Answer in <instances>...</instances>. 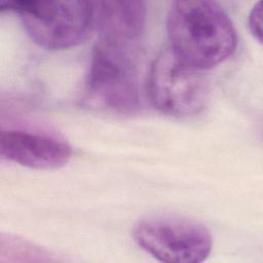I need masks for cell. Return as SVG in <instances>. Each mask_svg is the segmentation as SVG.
<instances>
[{"label":"cell","instance_id":"1","mask_svg":"<svg viewBox=\"0 0 263 263\" xmlns=\"http://www.w3.org/2000/svg\"><path fill=\"white\" fill-rule=\"evenodd\" d=\"M173 54L199 71L218 66L232 55L237 36L222 7L213 1H175L166 17Z\"/></svg>","mask_w":263,"mask_h":263},{"label":"cell","instance_id":"2","mask_svg":"<svg viewBox=\"0 0 263 263\" xmlns=\"http://www.w3.org/2000/svg\"><path fill=\"white\" fill-rule=\"evenodd\" d=\"M1 11L20 15L31 39L47 49H65L83 42L95 26L89 1H2Z\"/></svg>","mask_w":263,"mask_h":263},{"label":"cell","instance_id":"3","mask_svg":"<svg viewBox=\"0 0 263 263\" xmlns=\"http://www.w3.org/2000/svg\"><path fill=\"white\" fill-rule=\"evenodd\" d=\"M138 246L161 262L199 263L213 247L209 229L192 219L158 214L141 219L133 230Z\"/></svg>","mask_w":263,"mask_h":263},{"label":"cell","instance_id":"4","mask_svg":"<svg viewBox=\"0 0 263 263\" xmlns=\"http://www.w3.org/2000/svg\"><path fill=\"white\" fill-rule=\"evenodd\" d=\"M134 51L99 43L85 81V99L98 108L128 113L138 108L140 88Z\"/></svg>","mask_w":263,"mask_h":263},{"label":"cell","instance_id":"5","mask_svg":"<svg viewBox=\"0 0 263 263\" xmlns=\"http://www.w3.org/2000/svg\"><path fill=\"white\" fill-rule=\"evenodd\" d=\"M147 91L159 112L174 117H188L204 108L209 86L201 71L180 62L167 48L151 64Z\"/></svg>","mask_w":263,"mask_h":263},{"label":"cell","instance_id":"6","mask_svg":"<svg viewBox=\"0 0 263 263\" xmlns=\"http://www.w3.org/2000/svg\"><path fill=\"white\" fill-rule=\"evenodd\" d=\"M0 154L23 166L52 170L65 165L72 155V148L60 136L32 127H2Z\"/></svg>","mask_w":263,"mask_h":263},{"label":"cell","instance_id":"7","mask_svg":"<svg viewBox=\"0 0 263 263\" xmlns=\"http://www.w3.org/2000/svg\"><path fill=\"white\" fill-rule=\"evenodd\" d=\"M92 4L99 43L134 51L145 29V2L104 0Z\"/></svg>","mask_w":263,"mask_h":263},{"label":"cell","instance_id":"8","mask_svg":"<svg viewBox=\"0 0 263 263\" xmlns=\"http://www.w3.org/2000/svg\"><path fill=\"white\" fill-rule=\"evenodd\" d=\"M262 3L259 1L254 5L249 14V28L256 40H262Z\"/></svg>","mask_w":263,"mask_h":263}]
</instances>
